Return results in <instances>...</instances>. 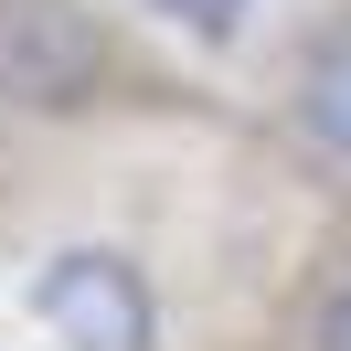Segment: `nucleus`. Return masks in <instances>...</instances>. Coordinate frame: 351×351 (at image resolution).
Listing matches in <instances>:
<instances>
[{"mask_svg":"<svg viewBox=\"0 0 351 351\" xmlns=\"http://www.w3.org/2000/svg\"><path fill=\"white\" fill-rule=\"evenodd\" d=\"M319 351H351V277L319 298Z\"/></svg>","mask_w":351,"mask_h":351,"instance_id":"5","label":"nucleus"},{"mask_svg":"<svg viewBox=\"0 0 351 351\" xmlns=\"http://www.w3.org/2000/svg\"><path fill=\"white\" fill-rule=\"evenodd\" d=\"M298 117H308V138H319V149L351 160V22L308 43V64H298Z\"/></svg>","mask_w":351,"mask_h":351,"instance_id":"3","label":"nucleus"},{"mask_svg":"<svg viewBox=\"0 0 351 351\" xmlns=\"http://www.w3.org/2000/svg\"><path fill=\"white\" fill-rule=\"evenodd\" d=\"M96 86H107V32L75 0H0V96L86 107Z\"/></svg>","mask_w":351,"mask_h":351,"instance_id":"2","label":"nucleus"},{"mask_svg":"<svg viewBox=\"0 0 351 351\" xmlns=\"http://www.w3.org/2000/svg\"><path fill=\"white\" fill-rule=\"evenodd\" d=\"M32 319L64 351H160V287L128 245H53L32 277Z\"/></svg>","mask_w":351,"mask_h":351,"instance_id":"1","label":"nucleus"},{"mask_svg":"<svg viewBox=\"0 0 351 351\" xmlns=\"http://www.w3.org/2000/svg\"><path fill=\"white\" fill-rule=\"evenodd\" d=\"M149 11H160L171 32H192V43H234L256 0H149Z\"/></svg>","mask_w":351,"mask_h":351,"instance_id":"4","label":"nucleus"}]
</instances>
